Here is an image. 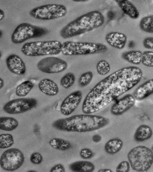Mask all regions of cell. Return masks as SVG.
<instances>
[{
    "instance_id": "cell-17",
    "label": "cell",
    "mask_w": 153,
    "mask_h": 172,
    "mask_svg": "<svg viewBox=\"0 0 153 172\" xmlns=\"http://www.w3.org/2000/svg\"><path fill=\"white\" fill-rule=\"evenodd\" d=\"M38 87L41 92L49 96H55L59 92V88L56 83L48 78H44L40 80Z\"/></svg>"
},
{
    "instance_id": "cell-12",
    "label": "cell",
    "mask_w": 153,
    "mask_h": 172,
    "mask_svg": "<svg viewBox=\"0 0 153 172\" xmlns=\"http://www.w3.org/2000/svg\"><path fill=\"white\" fill-rule=\"evenodd\" d=\"M82 97L80 90L75 91L68 95L63 101L60 106L61 113L68 116L71 114L77 107Z\"/></svg>"
},
{
    "instance_id": "cell-19",
    "label": "cell",
    "mask_w": 153,
    "mask_h": 172,
    "mask_svg": "<svg viewBox=\"0 0 153 172\" xmlns=\"http://www.w3.org/2000/svg\"><path fill=\"white\" fill-rule=\"evenodd\" d=\"M70 169L74 172H92L95 166L91 162L86 161H79L71 163L69 165Z\"/></svg>"
},
{
    "instance_id": "cell-44",
    "label": "cell",
    "mask_w": 153,
    "mask_h": 172,
    "mask_svg": "<svg viewBox=\"0 0 153 172\" xmlns=\"http://www.w3.org/2000/svg\"><path fill=\"white\" fill-rule=\"evenodd\" d=\"M28 172H36V171H28Z\"/></svg>"
},
{
    "instance_id": "cell-14",
    "label": "cell",
    "mask_w": 153,
    "mask_h": 172,
    "mask_svg": "<svg viewBox=\"0 0 153 172\" xmlns=\"http://www.w3.org/2000/svg\"><path fill=\"white\" fill-rule=\"evenodd\" d=\"M7 68L11 73L18 75L24 74L26 71V66L24 61L18 55H9L6 58Z\"/></svg>"
},
{
    "instance_id": "cell-35",
    "label": "cell",
    "mask_w": 153,
    "mask_h": 172,
    "mask_svg": "<svg viewBox=\"0 0 153 172\" xmlns=\"http://www.w3.org/2000/svg\"><path fill=\"white\" fill-rule=\"evenodd\" d=\"M143 47L147 49H153V37L149 36L144 38L143 42Z\"/></svg>"
},
{
    "instance_id": "cell-27",
    "label": "cell",
    "mask_w": 153,
    "mask_h": 172,
    "mask_svg": "<svg viewBox=\"0 0 153 172\" xmlns=\"http://www.w3.org/2000/svg\"><path fill=\"white\" fill-rule=\"evenodd\" d=\"M75 79V76L72 73L68 72L61 78L60 85L65 89H68L74 84Z\"/></svg>"
},
{
    "instance_id": "cell-38",
    "label": "cell",
    "mask_w": 153,
    "mask_h": 172,
    "mask_svg": "<svg viewBox=\"0 0 153 172\" xmlns=\"http://www.w3.org/2000/svg\"><path fill=\"white\" fill-rule=\"evenodd\" d=\"M107 15L108 18L111 19L114 18V14L112 11L110 10L108 12Z\"/></svg>"
},
{
    "instance_id": "cell-34",
    "label": "cell",
    "mask_w": 153,
    "mask_h": 172,
    "mask_svg": "<svg viewBox=\"0 0 153 172\" xmlns=\"http://www.w3.org/2000/svg\"><path fill=\"white\" fill-rule=\"evenodd\" d=\"M130 166L129 163L124 161L120 162L116 168L117 172H128L130 170Z\"/></svg>"
},
{
    "instance_id": "cell-10",
    "label": "cell",
    "mask_w": 153,
    "mask_h": 172,
    "mask_svg": "<svg viewBox=\"0 0 153 172\" xmlns=\"http://www.w3.org/2000/svg\"><path fill=\"white\" fill-rule=\"evenodd\" d=\"M37 100L33 98H21L10 100L4 106L3 110L10 114L23 113L36 106Z\"/></svg>"
},
{
    "instance_id": "cell-45",
    "label": "cell",
    "mask_w": 153,
    "mask_h": 172,
    "mask_svg": "<svg viewBox=\"0 0 153 172\" xmlns=\"http://www.w3.org/2000/svg\"><path fill=\"white\" fill-rule=\"evenodd\" d=\"M0 57H1V51H0Z\"/></svg>"
},
{
    "instance_id": "cell-28",
    "label": "cell",
    "mask_w": 153,
    "mask_h": 172,
    "mask_svg": "<svg viewBox=\"0 0 153 172\" xmlns=\"http://www.w3.org/2000/svg\"><path fill=\"white\" fill-rule=\"evenodd\" d=\"M14 140L12 135L10 134H3L0 135V148L1 149L8 148L12 146Z\"/></svg>"
},
{
    "instance_id": "cell-1",
    "label": "cell",
    "mask_w": 153,
    "mask_h": 172,
    "mask_svg": "<svg viewBox=\"0 0 153 172\" xmlns=\"http://www.w3.org/2000/svg\"><path fill=\"white\" fill-rule=\"evenodd\" d=\"M143 73L136 66H129L113 72L97 83L86 95L82 112L91 114L105 107L113 101L136 85Z\"/></svg>"
},
{
    "instance_id": "cell-16",
    "label": "cell",
    "mask_w": 153,
    "mask_h": 172,
    "mask_svg": "<svg viewBox=\"0 0 153 172\" xmlns=\"http://www.w3.org/2000/svg\"><path fill=\"white\" fill-rule=\"evenodd\" d=\"M153 94V78L149 79L137 87L133 95L137 100H143Z\"/></svg>"
},
{
    "instance_id": "cell-9",
    "label": "cell",
    "mask_w": 153,
    "mask_h": 172,
    "mask_svg": "<svg viewBox=\"0 0 153 172\" xmlns=\"http://www.w3.org/2000/svg\"><path fill=\"white\" fill-rule=\"evenodd\" d=\"M24 161V154L20 150L10 148L6 150L1 155L0 165L2 168L5 171H13L19 168Z\"/></svg>"
},
{
    "instance_id": "cell-7",
    "label": "cell",
    "mask_w": 153,
    "mask_h": 172,
    "mask_svg": "<svg viewBox=\"0 0 153 172\" xmlns=\"http://www.w3.org/2000/svg\"><path fill=\"white\" fill-rule=\"evenodd\" d=\"M48 33V30L46 28L23 22L16 28L11 39L13 43L19 44L30 39L41 37Z\"/></svg>"
},
{
    "instance_id": "cell-37",
    "label": "cell",
    "mask_w": 153,
    "mask_h": 172,
    "mask_svg": "<svg viewBox=\"0 0 153 172\" xmlns=\"http://www.w3.org/2000/svg\"><path fill=\"white\" fill-rule=\"evenodd\" d=\"M93 141L96 143L100 142L102 140V137L99 134H95L92 137Z\"/></svg>"
},
{
    "instance_id": "cell-2",
    "label": "cell",
    "mask_w": 153,
    "mask_h": 172,
    "mask_svg": "<svg viewBox=\"0 0 153 172\" xmlns=\"http://www.w3.org/2000/svg\"><path fill=\"white\" fill-rule=\"evenodd\" d=\"M108 119L103 116L85 114L74 115L54 121V128L68 132H86L98 130L108 125Z\"/></svg>"
},
{
    "instance_id": "cell-13",
    "label": "cell",
    "mask_w": 153,
    "mask_h": 172,
    "mask_svg": "<svg viewBox=\"0 0 153 172\" xmlns=\"http://www.w3.org/2000/svg\"><path fill=\"white\" fill-rule=\"evenodd\" d=\"M135 100L132 94L125 95L112 106L110 110L111 113L115 116L122 115L134 105Z\"/></svg>"
},
{
    "instance_id": "cell-25",
    "label": "cell",
    "mask_w": 153,
    "mask_h": 172,
    "mask_svg": "<svg viewBox=\"0 0 153 172\" xmlns=\"http://www.w3.org/2000/svg\"><path fill=\"white\" fill-rule=\"evenodd\" d=\"M49 144L53 148L62 151L68 150L72 147L71 143L69 141L58 138L52 139L49 141Z\"/></svg>"
},
{
    "instance_id": "cell-21",
    "label": "cell",
    "mask_w": 153,
    "mask_h": 172,
    "mask_svg": "<svg viewBox=\"0 0 153 172\" xmlns=\"http://www.w3.org/2000/svg\"><path fill=\"white\" fill-rule=\"evenodd\" d=\"M123 145L122 141L118 138L111 139L105 144L104 149L105 152L110 154L113 155L118 152Z\"/></svg>"
},
{
    "instance_id": "cell-18",
    "label": "cell",
    "mask_w": 153,
    "mask_h": 172,
    "mask_svg": "<svg viewBox=\"0 0 153 172\" xmlns=\"http://www.w3.org/2000/svg\"><path fill=\"white\" fill-rule=\"evenodd\" d=\"M115 1L123 12L130 18L137 19L140 16L139 11L134 5L128 0H116Z\"/></svg>"
},
{
    "instance_id": "cell-42",
    "label": "cell",
    "mask_w": 153,
    "mask_h": 172,
    "mask_svg": "<svg viewBox=\"0 0 153 172\" xmlns=\"http://www.w3.org/2000/svg\"><path fill=\"white\" fill-rule=\"evenodd\" d=\"M85 1V0H74V1H75V2H84V1Z\"/></svg>"
},
{
    "instance_id": "cell-23",
    "label": "cell",
    "mask_w": 153,
    "mask_h": 172,
    "mask_svg": "<svg viewBox=\"0 0 153 172\" xmlns=\"http://www.w3.org/2000/svg\"><path fill=\"white\" fill-rule=\"evenodd\" d=\"M19 123L15 118L9 117H1L0 129L1 130L10 131L15 129L18 126Z\"/></svg>"
},
{
    "instance_id": "cell-5",
    "label": "cell",
    "mask_w": 153,
    "mask_h": 172,
    "mask_svg": "<svg viewBox=\"0 0 153 172\" xmlns=\"http://www.w3.org/2000/svg\"><path fill=\"white\" fill-rule=\"evenodd\" d=\"M62 44L56 40L27 42L22 45L21 51L30 57L57 55L61 52Z\"/></svg>"
},
{
    "instance_id": "cell-3",
    "label": "cell",
    "mask_w": 153,
    "mask_h": 172,
    "mask_svg": "<svg viewBox=\"0 0 153 172\" xmlns=\"http://www.w3.org/2000/svg\"><path fill=\"white\" fill-rule=\"evenodd\" d=\"M105 20L100 12L97 10L89 12L68 23L60 30V36L66 39L84 34L102 26Z\"/></svg>"
},
{
    "instance_id": "cell-29",
    "label": "cell",
    "mask_w": 153,
    "mask_h": 172,
    "mask_svg": "<svg viewBox=\"0 0 153 172\" xmlns=\"http://www.w3.org/2000/svg\"><path fill=\"white\" fill-rule=\"evenodd\" d=\"M96 69L99 74L105 75L108 73L110 70V65L106 60H101L97 63Z\"/></svg>"
},
{
    "instance_id": "cell-4",
    "label": "cell",
    "mask_w": 153,
    "mask_h": 172,
    "mask_svg": "<svg viewBox=\"0 0 153 172\" xmlns=\"http://www.w3.org/2000/svg\"><path fill=\"white\" fill-rule=\"evenodd\" d=\"M108 50L100 43L68 41L62 44L61 52L66 56L85 55L104 53Z\"/></svg>"
},
{
    "instance_id": "cell-31",
    "label": "cell",
    "mask_w": 153,
    "mask_h": 172,
    "mask_svg": "<svg viewBox=\"0 0 153 172\" xmlns=\"http://www.w3.org/2000/svg\"><path fill=\"white\" fill-rule=\"evenodd\" d=\"M142 63L148 67H153V51H146L142 53Z\"/></svg>"
},
{
    "instance_id": "cell-43",
    "label": "cell",
    "mask_w": 153,
    "mask_h": 172,
    "mask_svg": "<svg viewBox=\"0 0 153 172\" xmlns=\"http://www.w3.org/2000/svg\"><path fill=\"white\" fill-rule=\"evenodd\" d=\"M2 32L1 30H0V38H1L2 36Z\"/></svg>"
},
{
    "instance_id": "cell-6",
    "label": "cell",
    "mask_w": 153,
    "mask_h": 172,
    "mask_svg": "<svg viewBox=\"0 0 153 172\" xmlns=\"http://www.w3.org/2000/svg\"><path fill=\"white\" fill-rule=\"evenodd\" d=\"M127 157L132 169L138 171H147L153 163V153L145 146L134 148L129 152Z\"/></svg>"
},
{
    "instance_id": "cell-46",
    "label": "cell",
    "mask_w": 153,
    "mask_h": 172,
    "mask_svg": "<svg viewBox=\"0 0 153 172\" xmlns=\"http://www.w3.org/2000/svg\"><path fill=\"white\" fill-rule=\"evenodd\" d=\"M152 150H153V144L152 146Z\"/></svg>"
},
{
    "instance_id": "cell-15",
    "label": "cell",
    "mask_w": 153,
    "mask_h": 172,
    "mask_svg": "<svg viewBox=\"0 0 153 172\" xmlns=\"http://www.w3.org/2000/svg\"><path fill=\"white\" fill-rule=\"evenodd\" d=\"M105 40L111 46L117 49L123 48L127 41V37L124 34L117 31H111L105 36Z\"/></svg>"
},
{
    "instance_id": "cell-8",
    "label": "cell",
    "mask_w": 153,
    "mask_h": 172,
    "mask_svg": "<svg viewBox=\"0 0 153 172\" xmlns=\"http://www.w3.org/2000/svg\"><path fill=\"white\" fill-rule=\"evenodd\" d=\"M67 13V9L64 5L51 4L35 7L30 10L29 14L36 19L45 20L63 17Z\"/></svg>"
},
{
    "instance_id": "cell-33",
    "label": "cell",
    "mask_w": 153,
    "mask_h": 172,
    "mask_svg": "<svg viewBox=\"0 0 153 172\" xmlns=\"http://www.w3.org/2000/svg\"><path fill=\"white\" fill-rule=\"evenodd\" d=\"M43 157L42 155L37 152L32 153L30 157V162L34 164H39L41 163Z\"/></svg>"
},
{
    "instance_id": "cell-20",
    "label": "cell",
    "mask_w": 153,
    "mask_h": 172,
    "mask_svg": "<svg viewBox=\"0 0 153 172\" xmlns=\"http://www.w3.org/2000/svg\"><path fill=\"white\" fill-rule=\"evenodd\" d=\"M152 134V130L150 127L142 124L137 129L134 134V139L138 142L144 141L149 139Z\"/></svg>"
},
{
    "instance_id": "cell-39",
    "label": "cell",
    "mask_w": 153,
    "mask_h": 172,
    "mask_svg": "<svg viewBox=\"0 0 153 172\" xmlns=\"http://www.w3.org/2000/svg\"><path fill=\"white\" fill-rule=\"evenodd\" d=\"M5 17V13L4 11L1 9H0V21L3 19Z\"/></svg>"
},
{
    "instance_id": "cell-32",
    "label": "cell",
    "mask_w": 153,
    "mask_h": 172,
    "mask_svg": "<svg viewBox=\"0 0 153 172\" xmlns=\"http://www.w3.org/2000/svg\"><path fill=\"white\" fill-rule=\"evenodd\" d=\"M80 157L83 159H88L92 158L94 155L93 151L90 149L87 148L82 149L79 153Z\"/></svg>"
},
{
    "instance_id": "cell-26",
    "label": "cell",
    "mask_w": 153,
    "mask_h": 172,
    "mask_svg": "<svg viewBox=\"0 0 153 172\" xmlns=\"http://www.w3.org/2000/svg\"><path fill=\"white\" fill-rule=\"evenodd\" d=\"M139 27L144 32L153 33V14L142 18L140 22Z\"/></svg>"
},
{
    "instance_id": "cell-11",
    "label": "cell",
    "mask_w": 153,
    "mask_h": 172,
    "mask_svg": "<svg viewBox=\"0 0 153 172\" xmlns=\"http://www.w3.org/2000/svg\"><path fill=\"white\" fill-rule=\"evenodd\" d=\"M68 63L65 60L57 57H48L41 60L37 63L38 69L47 74L57 73L65 70Z\"/></svg>"
},
{
    "instance_id": "cell-36",
    "label": "cell",
    "mask_w": 153,
    "mask_h": 172,
    "mask_svg": "<svg viewBox=\"0 0 153 172\" xmlns=\"http://www.w3.org/2000/svg\"><path fill=\"white\" fill-rule=\"evenodd\" d=\"M50 172H65V169L64 166L61 164L56 165L50 169Z\"/></svg>"
},
{
    "instance_id": "cell-24",
    "label": "cell",
    "mask_w": 153,
    "mask_h": 172,
    "mask_svg": "<svg viewBox=\"0 0 153 172\" xmlns=\"http://www.w3.org/2000/svg\"><path fill=\"white\" fill-rule=\"evenodd\" d=\"M34 84L30 80L25 81L16 87L15 93L19 97L26 96L33 88Z\"/></svg>"
},
{
    "instance_id": "cell-30",
    "label": "cell",
    "mask_w": 153,
    "mask_h": 172,
    "mask_svg": "<svg viewBox=\"0 0 153 172\" xmlns=\"http://www.w3.org/2000/svg\"><path fill=\"white\" fill-rule=\"evenodd\" d=\"M93 76V74L91 71H88L82 73L79 79V86L82 87L87 86L92 81Z\"/></svg>"
},
{
    "instance_id": "cell-40",
    "label": "cell",
    "mask_w": 153,
    "mask_h": 172,
    "mask_svg": "<svg viewBox=\"0 0 153 172\" xmlns=\"http://www.w3.org/2000/svg\"><path fill=\"white\" fill-rule=\"evenodd\" d=\"M98 172H112V171L110 169H101L99 170L98 171Z\"/></svg>"
},
{
    "instance_id": "cell-22",
    "label": "cell",
    "mask_w": 153,
    "mask_h": 172,
    "mask_svg": "<svg viewBox=\"0 0 153 172\" xmlns=\"http://www.w3.org/2000/svg\"><path fill=\"white\" fill-rule=\"evenodd\" d=\"M142 53L139 50H131L123 53L121 57L128 63L138 65L141 63Z\"/></svg>"
},
{
    "instance_id": "cell-41",
    "label": "cell",
    "mask_w": 153,
    "mask_h": 172,
    "mask_svg": "<svg viewBox=\"0 0 153 172\" xmlns=\"http://www.w3.org/2000/svg\"><path fill=\"white\" fill-rule=\"evenodd\" d=\"M4 85V82L3 80L1 78H0V89H1Z\"/></svg>"
}]
</instances>
